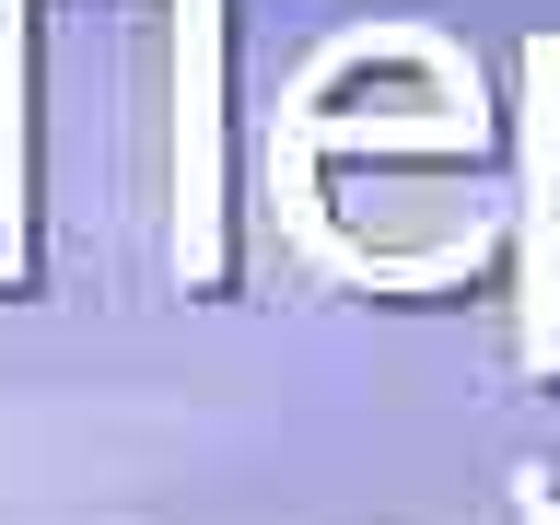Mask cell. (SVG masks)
Returning a JSON list of instances; mask_svg holds the SVG:
<instances>
[{"label": "cell", "instance_id": "cell-1", "mask_svg": "<svg viewBox=\"0 0 560 525\" xmlns=\"http://www.w3.org/2000/svg\"><path fill=\"white\" fill-rule=\"evenodd\" d=\"M175 257L222 269V0H187L175 24Z\"/></svg>", "mask_w": 560, "mask_h": 525}, {"label": "cell", "instance_id": "cell-2", "mask_svg": "<svg viewBox=\"0 0 560 525\" xmlns=\"http://www.w3.org/2000/svg\"><path fill=\"white\" fill-rule=\"evenodd\" d=\"M537 117H525V164H537V362L560 350V47H537Z\"/></svg>", "mask_w": 560, "mask_h": 525}, {"label": "cell", "instance_id": "cell-3", "mask_svg": "<svg viewBox=\"0 0 560 525\" xmlns=\"http://www.w3.org/2000/svg\"><path fill=\"white\" fill-rule=\"evenodd\" d=\"M0 269H24V0H0Z\"/></svg>", "mask_w": 560, "mask_h": 525}]
</instances>
